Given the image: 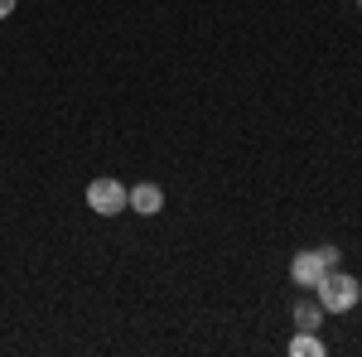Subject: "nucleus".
I'll use <instances>...</instances> for the list:
<instances>
[{"label": "nucleus", "mask_w": 362, "mask_h": 357, "mask_svg": "<svg viewBox=\"0 0 362 357\" xmlns=\"http://www.w3.org/2000/svg\"><path fill=\"white\" fill-rule=\"evenodd\" d=\"M15 5H20V0H0V20H5V15H15Z\"/></svg>", "instance_id": "obj_7"}, {"label": "nucleus", "mask_w": 362, "mask_h": 357, "mask_svg": "<svg viewBox=\"0 0 362 357\" xmlns=\"http://www.w3.org/2000/svg\"><path fill=\"white\" fill-rule=\"evenodd\" d=\"M338 266V247H309L300 251L295 261H290V285H300V290H314L324 275Z\"/></svg>", "instance_id": "obj_2"}, {"label": "nucleus", "mask_w": 362, "mask_h": 357, "mask_svg": "<svg viewBox=\"0 0 362 357\" xmlns=\"http://www.w3.org/2000/svg\"><path fill=\"white\" fill-rule=\"evenodd\" d=\"M131 208H136L140 218H155V213L165 208V189H160V184H136V189H131Z\"/></svg>", "instance_id": "obj_4"}, {"label": "nucleus", "mask_w": 362, "mask_h": 357, "mask_svg": "<svg viewBox=\"0 0 362 357\" xmlns=\"http://www.w3.org/2000/svg\"><path fill=\"white\" fill-rule=\"evenodd\" d=\"M319 319H324V304H295V324L300 329H319Z\"/></svg>", "instance_id": "obj_6"}, {"label": "nucleus", "mask_w": 362, "mask_h": 357, "mask_svg": "<svg viewBox=\"0 0 362 357\" xmlns=\"http://www.w3.org/2000/svg\"><path fill=\"white\" fill-rule=\"evenodd\" d=\"M314 295H319V304H324L329 314H348V309L362 300V285H358V275H348V271L334 266V271L314 285Z\"/></svg>", "instance_id": "obj_1"}, {"label": "nucleus", "mask_w": 362, "mask_h": 357, "mask_svg": "<svg viewBox=\"0 0 362 357\" xmlns=\"http://www.w3.org/2000/svg\"><path fill=\"white\" fill-rule=\"evenodd\" d=\"M358 5H362V0H358Z\"/></svg>", "instance_id": "obj_8"}, {"label": "nucleus", "mask_w": 362, "mask_h": 357, "mask_svg": "<svg viewBox=\"0 0 362 357\" xmlns=\"http://www.w3.org/2000/svg\"><path fill=\"white\" fill-rule=\"evenodd\" d=\"M290 357H324V343L314 338V329H300L290 338Z\"/></svg>", "instance_id": "obj_5"}, {"label": "nucleus", "mask_w": 362, "mask_h": 357, "mask_svg": "<svg viewBox=\"0 0 362 357\" xmlns=\"http://www.w3.org/2000/svg\"><path fill=\"white\" fill-rule=\"evenodd\" d=\"M87 208H92L97 218H116L121 208H131V189L116 184V179H92V184H87Z\"/></svg>", "instance_id": "obj_3"}]
</instances>
